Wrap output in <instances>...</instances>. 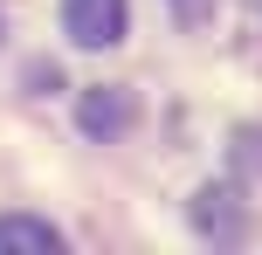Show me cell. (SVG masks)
I'll return each instance as SVG.
<instances>
[{
  "mask_svg": "<svg viewBox=\"0 0 262 255\" xmlns=\"http://www.w3.org/2000/svg\"><path fill=\"white\" fill-rule=\"evenodd\" d=\"M193 228L214 242H242V214H235V187H200L193 193Z\"/></svg>",
  "mask_w": 262,
  "mask_h": 255,
  "instance_id": "3957f363",
  "label": "cell"
},
{
  "mask_svg": "<svg viewBox=\"0 0 262 255\" xmlns=\"http://www.w3.org/2000/svg\"><path fill=\"white\" fill-rule=\"evenodd\" d=\"M124 21H131V0H62V28H69L76 49L124 41Z\"/></svg>",
  "mask_w": 262,
  "mask_h": 255,
  "instance_id": "6da1fadb",
  "label": "cell"
},
{
  "mask_svg": "<svg viewBox=\"0 0 262 255\" xmlns=\"http://www.w3.org/2000/svg\"><path fill=\"white\" fill-rule=\"evenodd\" d=\"M0 248L55 255V248H62V228H49V221H35V214H0Z\"/></svg>",
  "mask_w": 262,
  "mask_h": 255,
  "instance_id": "277c9868",
  "label": "cell"
},
{
  "mask_svg": "<svg viewBox=\"0 0 262 255\" xmlns=\"http://www.w3.org/2000/svg\"><path fill=\"white\" fill-rule=\"evenodd\" d=\"M172 14H180V28H207L214 0H172Z\"/></svg>",
  "mask_w": 262,
  "mask_h": 255,
  "instance_id": "5b68a950",
  "label": "cell"
},
{
  "mask_svg": "<svg viewBox=\"0 0 262 255\" xmlns=\"http://www.w3.org/2000/svg\"><path fill=\"white\" fill-rule=\"evenodd\" d=\"M131 118H138V97H131L124 83H97V90H83V104H76L83 138H104V145L131 131Z\"/></svg>",
  "mask_w": 262,
  "mask_h": 255,
  "instance_id": "7a4b0ae2",
  "label": "cell"
},
{
  "mask_svg": "<svg viewBox=\"0 0 262 255\" xmlns=\"http://www.w3.org/2000/svg\"><path fill=\"white\" fill-rule=\"evenodd\" d=\"M249 7H255V14H262V0H249Z\"/></svg>",
  "mask_w": 262,
  "mask_h": 255,
  "instance_id": "8992f818",
  "label": "cell"
}]
</instances>
